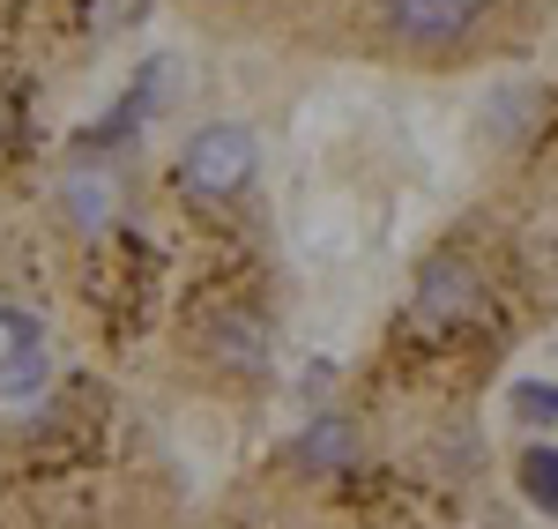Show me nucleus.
Masks as SVG:
<instances>
[{"label":"nucleus","mask_w":558,"mask_h":529,"mask_svg":"<svg viewBox=\"0 0 558 529\" xmlns=\"http://www.w3.org/2000/svg\"><path fill=\"white\" fill-rule=\"evenodd\" d=\"M60 202H68V217H75V231H105L112 224V187H105V172H68V187H60Z\"/></svg>","instance_id":"423d86ee"},{"label":"nucleus","mask_w":558,"mask_h":529,"mask_svg":"<svg viewBox=\"0 0 558 529\" xmlns=\"http://www.w3.org/2000/svg\"><path fill=\"white\" fill-rule=\"evenodd\" d=\"M484 15H492V0H380V23L402 45H417V52L470 45Z\"/></svg>","instance_id":"f03ea898"},{"label":"nucleus","mask_w":558,"mask_h":529,"mask_svg":"<svg viewBox=\"0 0 558 529\" xmlns=\"http://www.w3.org/2000/svg\"><path fill=\"white\" fill-rule=\"evenodd\" d=\"M521 492H529L544 515H558V447H529V455H521Z\"/></svg>","instance_id":"0eeeda50"},{"label":"nucleus","mask_w":558,"mask_h":529,"mask_svg":"<svg viewBox=\"0 0 558 529\" xmlns=\"http://www.w3.org/2000/svg\"><path fill=\"white\" fill-rule=\"evenodd\" d=\"M268 351H276V328H268V313H246V306H223L202 328V358H209L216 373H268Z\"/></svg>","instance_id":"20e7f679"},{"label":"nucleus","mask_w":558,"mask_h":529,"mask_svg":"<svg viewBox=\"0 0 558 529\" xmlns=\"http://www.w3.org/2000/svg\"><path fill=\"white\" fill-rule=\"evenodd\" d=\"M484 306V268L470 254H432L417 268V321L425 328H454V321H470Z\"/></svg>","instance_id":"7ed1b4c3"},{"label":"nucleus","mask_w":558,"mask_h":529,"mask_svg":"<svg viewBox=\"0 0 558 529\" xmlns=\"http://www.w3.org/2000/svg\"><path fill=\"white\" fill-rule=\"evenodd\" d=\"M291 455H299L313 478L357 470V455H365V425H357L350 410H320V418H313V425L299 433V447H291Z\"/></svg>","instance_id":"39448f33"},{"label":"nucleus","mask_w":558,"mask_h":529,"mask_svg":"<svg viewBox=\"0 0 558 529\" xmlns=\"http://www.w3.org/2000/svg\"><path fill=\"white\" fill-rule=\"evenodd\" d=\"M38 381H45V344H15L0 358V396H31Z\"/></svg>","instance_id":"6e6552de"},{"label":"nucleus","mask_w":558,"mask_h":529,"mask_svg":"<svg viewBox=\"0 0 558 529\" xmlns=\"http://www.w3.org/2000/svg\"><path fill=\"white\" fill-rule=\"evenodd\" d=\"M254 172H260V142L239 120H209V128L179 149V187L194 202H239L254 187Z\"/></svg>","instance_id":"f257e3e1"},{"label":"nucleus","mask_w":558,"mask_h":529,"mask_svg":"<svg viewBox=\"0 0 558 529\" xmlns=\"http://www.w3.org/2000/svg\"><path fill=\"white\" fill-rule=\"evenodd\" d=\"M514 418L558 425V381H514Z\"/></svg>","instance_id":"1a4fd4ad"},{"label":"nucleus","mask_w":558,"mask_h":529,"mask_svg":"<svg viewBox=\"0 0 558 529\" xmlns=\"http://www.w3.org/2000/svg\"><path fill=\"white\" fill-rule=\"evenodd\" d=\"M0 344H38V328L23 313H0Z\"/></svg>","instance_id":"9d476101"}]
</instances>
